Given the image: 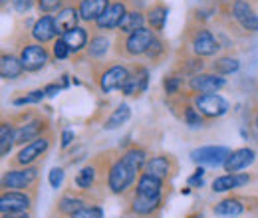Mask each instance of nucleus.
I'll return each mask as SVG.
<instances>
[{
  "label": "nucleus",
  "instance_id": "nucleus-48",
  "mask_svg": "<svg viewBox=\"0 0 258 218\" xmlns=\"http://www.w3.org/2000/svg\"><path fill=\"white\" fill-rule=\"evenodd\" d=\"M2 218H30L28 212H18V214H2Z\"/></svg>",
  "mask_w": 258,
  "mask_h": 218
},
{
  "label": "nucleus",
  "instance_id": "nucleus-1",
  "mask_svg": "<svg viewBox=\"0 0 258 218\" xmlns=\"http://www.w3.org/2000/svg\"><path fill=\"white\" fill-rule=\"evenodd\" d=\"M135 177H137V173L119 157L107 169V188L113 194H123L135 183Z\"/></svg>",
  "mask_w": 258,
  "mask_h": 218
},
{
  "label": "nucleus",
  "instance_id": "nucleus-6",
  "mask_svg": "<svg viewBox=\"0 0 258 218\" xmlns=\"http://www.w3.org/2000/svg\"><path fill=\"white\" fill-rule=\"evenodd\" d=\"M131 71H129L127 65H121V63H115V65H109L107 69H103L97 78V84H99V90L103 94H111L115 90H121L125 86V82L129 80Z\"/></svg>",
  "mask_w": 258,
  "mask_h": 218
},
{
  "label": "nucleus",
  "instance_id": "nucleus-38",
  "mask_svg": "<svg viewBox=\"0 0 258 218\" xmlns=\"http://www.w3.org/2000/svg\"><path fill=\"white\" fill-rule=\"evenodd\" d=\"M181 86H183V80H181V76H177V74H167V76L163 78V90H165L167 95H175L181 90Z\"/></svg>",
  "mask_w": 258,
  "mask_h": 218
},
{
  "label": "nucleus",
  "instance_id": "nucleus-19",
  "mask_svg": "<svg viewBox=\"0 0 258 218\" xmlns=\"http://www.w3.org/2000/svg\"><path fill=\"white\" fill-rule=\"evenodd\" d=\"M111 4V0H80L78 10H80V18L84 22H94L107 10V6Z\"/></svg>",
  "mask_w": 258,
  "mask_h": 218
},
{
  "label": "nucleus",
  "instance_id": "nucleus-21",
  "mask_svg": "<svg viewBox=\"0 0 258 218\" xmlns=\"http://www.w3.org/2000/svg\"><path fill=\"white\" fill-rule=\"evenodd\" d=\"M26 71V67H24V63L20 60V56H14V54H2V58H0V76H2V80H18L22 74Z\"/></svg>",
  "mask_w": 258,
  "mask_h": 218
},
{
  "label": "nucleus",
  "instance_id": "nucleus-35",
  "mask_svg": "<svg viewBox=\"0 0 258 218\" xmlns=\"http://www.w3.org/2000/svg\"><path fill=\"white\" fill-rule=\"evenodd\" d=\"M213 69H215V74H219V76H230V74H234V71L240 69V62H238L236 58L223 56V58H219L217 62L213 63Z\"/></svg>",
  "mask_w": 258,
  "mask_h": 218
},
{
  "label": "nucleus",
  "instance_id": "nucleus-46",
  "mask_svg": "<svg viewBox=\"0 0 258 218\" xmlns=\"http://www.w3.org/2000/svg\"><path fill=\"white\" fill-rule=\"evenodd\" d=\"M74 137H76V135H74L72 129H64V131H62V149H68V147L74 143Z\"/></svg>",
  "mask_w": 258,
  "mask_h": 218
},
{
  "label": "nucleus",
  "instance_id": "nucleus-37",
  "mask_svg": "<svg viewBox=\"0 0 258 218\" xmlns=\"http://www.w3.org/2000/svg\"><path fill=\"white\" fill-rule=\"evenodd\" d=\"M44 97H46L44 90H34V92H28L26 95L14 97V99H12V105H16V107H24V105H36V103H40Z\"/></svg>",
  "mask_w": 258,
  "mask_h": 218
},
{
  "label": "nucleus",
  "instance_id": "nucleus-7",
  "mask_svg": "<svg viewBox=\"0 0 258 218\" xmlns=\"http://www.w3.org/2000/svg\"><path fill=\"white\" fill-rule=\"evenodd\" d=\"M52 145V137L50 135H42L36 141H30L28 145H24L18 155L14 157V165L16 167H30L38 159H42V155H46V151Z\"/></svg>",
  "mask_w": 258,
  "mask_h": 218
},
{
  "label": "nucleus",
  "instance_id": "nucleus-36",
  "mask_svg": "<svg viewBox=\"0 0 258 218\" xmlns=\"http://www.w3.org/2000/svg\"><path fill=\"white\" fill-rule=\"evenodd\" d=\"M183 121L191 129H201L205 125V117L201 115V111L195 105H187L185 111H183Z\"/></svg>",
  "mask_w": 258,
  "mask_h": 218
},
{
  "label": "nucleus",
  "instance_id": "nucleus-20",
  "mask_svg": "<svg viewBox=\"0 0 258 218\" xmlns=\"http://www.w3.org/2000/svg\"><path fill=\"white\" fill-rule=\"evenodd\" d=\"M135 194L139 196H147V198H161L163 194V181L149 175V173H141L139 181H137V188Z\"/></svg>",
  "mask_w": 258,
  "mask_h": 218
},
{
  "label": "nucleus",
  "instance_id": "nucleus-30",
  "mask_svg": "<svg viewBox=\"0 0 258 218\" xmlns=\"http://www.w3.org/2000/svg\"><path fill=\"white\" fill-rule=\"evenodd\" d=\"M244 212V206L238 198H225L215 206V214L225 218H236Z\"/></svg>",
  "mask_w": 258,
  "mask_h": 218
},
{
  "label": "nucleus",
  "instance_id": "nucleus-11",
  "mask_svg": "<svg viewBox=\"0 0 258 218\" xmlns=\"http://www.w3.org/2000/svg\"><path fill=\"white\" fill-rule=\"evenodd\" d=\"M127 10L129 8H127V2H125V0H115V2H111V4L107 6V10L97 18L96 28L101 32L119 28V24H121V20L125 18Z\"/></svg>",
  "mask_w": 258,
  "mask_h": 218
},
{
  "label": "nucleus",
  "instance_id": "nucleus-49",
  "mask_svg": "<svg viewBox=\"0 0 258 218\" xmlns=\"http://www.w3.org/2000/svg\"><path fill=\"white\" fill-rule=\"evenodd\" d=\"M254 125H256V129H258V113H256V117H254Z\"/></svg>",
  "mask_w": 258,
  "mask_h": 218
},
{
  "label": "nucleus",
  "instance_id": "nucleus-26",
  "mask_svg": "<svg viewBox=\"0 0 258 218\" xmlns=\"http://www.w3.org/2000/svg\"><path fill=\"white\" fill-rule=\"evenodd\" d=\"M109 46H111V40H109L105 34H96V36L90 38L86 52H88L90 58L97 60V58H103V56L109 52Z\"/></svg>",
  "mask_w": 258,
  "mask_h": 218
},
{
  "label": "nucleus",
  "instance_id": "nucleus-13",
  "mask_svg": "<svg viewBox=\"0 0 258 218\" xmlns=\"http://www.w3.org/2000/svg\"><path fill=\"white\" fill-rule=\"evenodd\" d=\"M32 38L38 44H48V42H56L58 38V26H56V16L52 14H44L40 16L32 26Z\"/></svg>",
  "mask_w": 258,
  "mask_h": 218
},
{
  "label": "nucleus",
  "instance_id": "nucleus-24",
  "mask_svg": "<svg viewBox=\"0 0 258 218\" xmlns=\"http://www.w3.org/2000/svg\"><path fill=\"white\" fill-rule=\"evenodd\" d=\"M80 20H82V18H80V10H78V6H64V8L56 14V26H58L60 36L66 34V32L74 30V28L78 26Z\"/></svg>",
  "mask_w": 258,
  "mask_h": 218
},
{
  "label": "nucleus",
  "instance_id": "nucleus-28",
  "mask_svg": "<svg viewBox=\"0 0 258 218\" xmlns=\"http://www.w3.org/2000/svg\"><path fill=\"white\" fill-rule=\"evenodd\" d=\"M14 145H16V127L8 121H2L0 123V155L2 159L8 157Z\"/></svg>",
  "mask_w": 258,
  "mask_h": 218
},
{
  "label": "nucleus",
  "instance_id": "nucleus-23",
  "mask_svg": "<svg viewBox=\"0 0 258 218\" xmlns=\"http://www.w3.org/2000/svg\"><path fill=\"white\" fill-rule=\"evenodd\" d=\"M145 16H147L149 28L155 32V34H161L165 30L167 18H169V6L163 4V2H155L153 6H149V10L145 12Z\"/></svg>",
  "mask_w": 258,
  "mask_h": 218
},
{
  "label": "nucleus",
  "instance_id": "nucleus-2",
  "mask_svg": "<svg viewBox=\"0 0 258 218\" xmlns=\"http://www.w3.org/2000/svg\"><path fill=\"white\" fill-rule=\"evenodd\" d=\"M193 105L201 111V115L207 117V119L223 117L230 109L228 101L219 94H197L193 97Z\"/></svg>",
  "mask_w": 258,
  "mask_h": 218
},
{
  "label": "nucleus",
  "instance_id": "nucleus-9",
  "mask_svg": "<svg viewBox=\"0 0 258 218\" xmlns=\"http://www.w3.org/2000/svg\"><path fill=\"white\" fill-rule=\"evenodd\" d=\"M20 60L24 63L26 71H40L46 67V63L50 62V52L46 50L44 44H38V42H32V44H26L20 48Z\"/></svg>",
  "mask_w": 258,
  "mask_h": 218
},
{
  "label": "nucleus",
  "instance_id": "nucleus-40",
  "mask_svg": "<svg viewBox=\"0 0 258 218\" xmlns=\"http://www.w3.org/2000/svg\"><path fill=\"white\" fill-rule=\"evenodd\" d=\"M70 54H72V50L68 48V44H66L62 38H58L56 42H54V46H52V56L60 62V60H66V58H70Z\"/></svg>",
  "mask_w": 258,
  "mask_h": 218
},
{
  "label": "nucleus",
  "instance_id": "nucleus-34",
  "mask_svg": "<svg viewBox=\"0 0 258 218\" xmlns=\"http://www.w3.org/2000/svg\"><path fill=\"white\" fill-rule=\"evenodd\" d=\"M84 206H86V202H84L80 196H74V194L62 196V198H60V202H58V210H60L62 214H68V216L76 214V212H78V210H82Z\"/></svg>",
  "mask_w": 258,
  "mask_h": 218
},
{
  "label": "nucleus",
  "instance_id": "nucleus-39",
  "mask_svg": "<svg viewBox=\"0 0 258 218\" xmlns=\"http://www.w3.org/2000/svg\"><path fill=\"white\" fill-rule=\"evenodd\" d=\"M66 0H36V6L42 14H54L64 8Z\"/></svg>",
  "mask_w": 258,
  "mask_h": 218
},
{
  "label": "nucleus",
  "instance_id": "nucleus-42",
  "mask_svg": "<svg viewBox=\"0 0 258 218\" xmlns=\"http://www.w3.org/2000/svg\"><path fill=\"white\" fill-rule=\"evenodd\" d=\"M70 218H103V210L101 206H84L82 210H78Z\"/></svg>",
  "mask_w": 258,
  "mask_h": 218
},
{
  "label": "nucleus",
  "instance_id": "nucleus-5",
  "mask_svg": "<svg viewBox=\"0 0 258 218\" xmlns=\"http://www.w3.org/2000/svg\"><path fill=\"white\" fill-rule=\"evenodd\" d=\"M155 38H157V34L151 28H139V30L127 34V38L123 42V50H125L127 56H133V58L147 56V52H149L151 44L155 42Z\"/></svg>",
  "mask_w": 258,
  "mask_h": 218
},
{
  "label": "nucleus",
  "instance_id": "nucleus-17",
  "mask_svg": "<svg viewBox=\"0 0 258 218\" xmlns=\"http://www.w3.org/2000/svg\"><path fill=\"white\" fill-rule=\"evenodd\" d=\"M175 171V165H173V159L171 157H165V155H157V157H149L147 163H145V169L143 173H149L157 179H169Z\"/></svg>",
  "mask_w": 258,
  "mask_h": 218
},
{
  "label": "nucleus",
  "instance_id": "nucleus-47",
  "mask_svg": "<svg viewBox=\"0 0 258 218\" xmlns=\"http://www.w3.org/2000/svg\"><path fill=\"white\" fill-rule=\"evenodd\" d=\"M62 88H64V86H58V84H48V86L44 88V94H46V97H54V95H58L60 92H62Z\"/></svg>",
  "mask_w": 258,
  "mask_h": 218
},
{
  "label": "nucleus",
  "instance_id": "nucleus-3",
  "mask_svg": "<svg viewBox=\"0 0 258 218\" xmlns=\"http://www.w3.org/2000/svg\"><path fill=\"white\" fill-rule=\"evenodd\" d=\"M230 149L225 145H205L191 151V161L199 167H225L226 159L230 157Z\"/></svg>",
  "mask_w": 258,
  "mask_h": 218
},
{
  "label": "nucleus",
  "instance_id": "nucleus-43",
  "mask_svg": "<svg viewBox=\"0 0 258 218\" xmlns=\"http://www.w3.org/2000/svg\"><path fill=\"white\" fill-rule=\"evenodd\" d=\"M163 52H165V46H163V42L159 38H155V42L151 44V48H149V52H147V56L151 58V60H159L163 56Z\"/></svg>",
  "mask_w": 258,
  "mask_h": 218
},
{
  "label": "nucleus",
  "instance_id": "nucleus-15",
  "mask_svg": "<svg viewBox=\"0 0 258 218\" xmlns=\"http://www.w3.org/2000/svg\"><path fill=\"white\" fill-rule=\"evenodd\" d=\"M232 16L240 24V28L248 32H258V14L246 0H236L232 4Z\"/></svg>",
  "mask_w": 258,
  "mask_h": 218
},
{
  "label": "nucleus",
  "instance_id": "nucleus-16",
  "mask_svg": "<svg viewBox=\"0 0 258 218\" xmlns=\"http://www.w3.org/2000/svg\"><path fill=\"white\" fill-rule=\"evenodd\" d=\"M254 161H256V151L254 149H250V147L234 149L230 153V157L226 159L225 171L226 173H240L242 169H248Z\"/></svg>",
  "mask_w": 258,
  "mask_h": 218
},
{
  "label": "nucleus",
  "instance_id": "nucleus-44",
  "mask_svg": "<svg viewBox=\"0 0 258 218\" xmlns=\"http://www.w3.org/2000/svg\"><path fill=\"white\" fill-rule=\"evenodd\" d=\"M36 0H12V8L18 12V14H26L30 12Z\"/></svg>",
  "mask_w": 258,
  "mask_h": 218
},
{
  "label": "nucleus",
  "instance_id": "nucleus-10",
  "mask_svg": "<svg viewBox=\"0 0 258 218\" xmlns=\"http://www.w3.org/2000/svg\"><path fill=\"white\" fill-rule=\"evenodd\" d=\"M30 206H32V196L24 190H4L0 196V212L2 214L28 212Z\"/></svg>",
  "mask_w": 258,
  "mask_h": 218
},
{
  "label": "nucleus",
  "instance_id": "nucleus-32",
  "mask_svg": "<svg viewBox=\"0 0 258 218\" xmlns=\"http://www.w3.org/2000/svg\"><path fill=\"white\" fill-rule=\"evenodd\" d=\"M125 163H127L129 167L135 171V173H139V171H143L145 169V163H147V153L141 149V147H131L127 149L123 157H121Z\"/></svg>",
  "mask_w": 258,
  "mask_h": 218
},
{
  "label": "nucleus",
  "instance_id": "nucleus-33",
  "mask_svg": "<svg viewBox=\"0 0 258 218\" xmlns=\"http://www.w3.org/2000/svg\"><path fill=\"white\" fill-rule=\"evenodd\" d=\"M96 177H97L96 165H86L76 175V187L82 188V190H90V188L96 185Z\"/></svg>",
  "mask_w": 258,
  "mask_h": 218
},
{
  "label": "nucleus",
  "instance_id": "nucleus-22",
  "mask_svg": "<svg viewBox=\"0 0 258 218\" xmlns=\"http://www.w3.org/2000/svg\"><path fill=\"white\" fill-rule=\"evenodd\" d=\"M147 84H149V71H147V67H137L135 71H131V76H129V80L125 82V86L121 88V94L141 95L147 90Z\"/></svg>",
  "mask_w": 258,
  "mask_h": 218
},
{
  "label": "nucleus",
  "instance_id": "nucleus-31",
  "mask_svg": "<svg viewBox=\"0 0 258 218\" xmlns=\"http://www.w3.org/2000/svg\"><path fill=\"white\" fill-rule=\"evenodd\" d=\"M129 117H131V109H129V105L127 103H121V105H117V107L113 109V113L107 117V121L103 123V129H107V131L119 129L121 125L127 123Z\"/></svg>",
  "mask_w": 258,
  "mask_h": 218
},
{
  "label": "nucleus",
  "instance_id": "nucleus-41",
  "mask_svg": "<svg viewBox=\"0 0 258 218\" xmlns=\"http://www.w3.org/2000/svg\"><path fill=\"white\" fill-rule=\"evenodd\" d=\"M64 177H66L64 169H62V167H54V169L50 171V175H48V183H50V187L58 190V188L62 187V183H64Z\"/></svg>",
  "mask_w": 258,
  "mask_h": 218
},
{
  "label": "nucleus",
  "instance_id": "nucleus-12",
  "mask_svg": "<svg viewBox=\"0 0 258 218\" xmlns=\"http://www.w3.org/2000/svg\"><path fill=\"white\" fill-rule=\"evenodd\" d=\"M226 86L225 76L219 74H195L189 80V90L195 94H217Z\"/></svg>",
  "mask_w": 258,
  "mask_h": 218
},
{
  "label": "nucleus",
  "instance_id": "nucleus-14",
  "mask_svg": "<svg viewBox=\"0 0 258 218\" xmlns=\"http://www.w3.org/2000/svg\"><path fill=\"white\" fill-rule=\"evenodd\" d=\"M48 129V123L46 119L42 117H36V119H30L26 123L18 125L16 127V145H28L30 141H36L38 137L44 135V131Z\"/></svg>",
  "mask_w": 258,
  "mask_h": 218
},
{
  "label": "nucleus",
  "instance_id": "nucleus-4",
  "mask_svg": "<svg viewBox=\"0 0 258 218\" xmlns=\"http://www.w3.org/2000/svg\"><path fill=\"white\" fill-rule=\"evenodd\" d=\"M38 179V167H18V169H8L2 175V188L4 190H26Z\"/></svg>",
  "mask_w": 258,
  "mask_h": 218
},
{
  "label": "nucleus",
  "instance_id": "nucleus-25",
  "mask_svg": "<svg viewBox=\"0 0 258 218\" xmlns=\"http://www.w3.org/2000/svg\"><path fill=\"white\" fill-rule=\"evenodd\" d=\"M62 40L68 44V48L72 50V54H78V52H82L84 48H88V40H90V38H88L86 28L76 26L74 30L62 34Z\"/></svg>",
  "mask_w": 258,
  "mask_h": 218
},
{
  "label": "nucleus",
  "instance_id": "nucleus-45",
  "mask_svg": "<svg viewBox=\"0 0 258 218\" xmlns=\"http://www.w3.org/2000/svg\"><path fill=\"white\" fill-rule=\"evenodd\" d=\"M203 177H205V167H199L197 171H195L193 177H189V185H193V187H203Z\"/></svg>",
  "mask_w": 258,
  "mask_h": 218
},
{
  "label": "nucleus",
  "instance_id": "nucleus-29",
  "mask_svg": "<svg viewBox=\"0 0 258 218\" xmlns=\"http://www.w3.org/2000/svg\"><path fill=\"white\" fill-rule=\"evenodd\" d=\"M159 204H161V198H147V196L135 194L133 200H131V212H133V214H139V216H147V214H151Z\"/></svg>",
  "mask_w": 258,
  "mask_h": 218
},
{
  "label": "nucleus",
  "instance_id": "nucleus-27",
  "mask_svg": "<svg viewBox=\"0 0 258 218\" xmlns=\"http://www.w3.org/2000/svg\"><path fill=\"white\" fill-rule=\"evenodd\" d=\"M145 24H147V16L141 10H127L125 18L119 24V32L131 34V32L139 30V28H145Z\"/></svg>",
  "mask_w": 258,
  "mask_h": 218
},
{
  "label": "nucleus",
  "instance_id": "nucleus-50",
  "mask_svg": "<svg viewBox=\"0 0 258 218\" xmlns=\"http://www.w3.org/2000/svg\"><path fill=\"white\" fill-rule=\"evenodd\" d=\"M6 2H8V0H2V4H6Z\"/></svg>",
  "mask_w": 258,
  "mask_h": 218
},
{
  "label": "nucleus",
  "instance_id": "nucleus-8",
  "mask_svg": "<svg viewBox=\"0 0 258 218\" xmlns=\"http://www.w3.org/2000/svg\"><path fill=\"white\" fill-rule=\"evenodd\" d=\"M191 48L197 54V58H209V56H215L221 50V44H219V40L215 38V34L209 28L199 26L191 34Z\"/></svg>",
  "mask_w": 258,
  "mask_h": 218
},
{
  "label": "nucleus",
  "instance_id": "nucleus-18",
  "mask_svg": "<svg viewBox=\"0 0 258 218\" xmlns=\"http://www.w3.org/2000/svg\"><path fill=\"white\" fill-rule=\"evenodd\" d=\"M250 183V177L246 173H226L213 181V190L215 192H228L232 188H240Z\"/></svg>",
  "mask_w": 258,
  "mask_h": 218
}]
</instances>
